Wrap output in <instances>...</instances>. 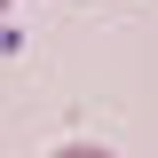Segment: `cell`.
Here are the masks:
<instances>
[{
	"label": "cell",
	"instance_id": "cell-1",
	"mask_svg": "<svg viewBox=\"0 0 158 158\" xmlns=\"http://www.w3.org/2000/svg\"><path fill=\"white\" fill-rule=\"evenodd\" d=\"M56 158H118V150H95V142H71V150H56Z\"/></svg>",
	"mask_w": 158,
	"mask_h": 158
},
{
	"label": "cell",
	"instance_id": "cell-2",
	"mask_svg": "<svg viewBox=\"0 0 158 158\" xmlns=\"http://www.w3.org/2000/svg\"><path fill=\"white\" fill-rule=\"evenodd\" d=\"M0 16H8V0H0Z\"/></svg>",
	"mask_w": 158,
	"mask_h": 158
}]
</instances>
